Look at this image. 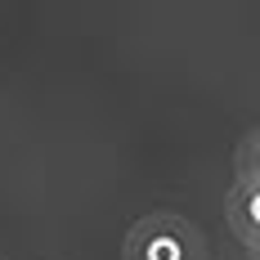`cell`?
I'll list each match as a JSON object with an SVG mask.
<instances>
[{
  "mask_svg": "<svg viewBox=\"0 0 260 260\" xmlns=\"http://www.w3.org/2000/svg\"><path fill=\"white\" fill-rule=\"evenodd\" d=\"M234 180L260 184V126L238 144V153H234Z\"/></svg>",
  "mask_w": 260,
  "mask_h": 260,
  "instance_id": "3957f363",
  "label": "cell"
},
{
  "mask_svg": "<svg viewBox=\"0 0 260 260\" xmlns=\"http://www.w3.org/2000/svg\"><path fill=\"white\" fill-rule=\"evenodd\" d=\"M247 260H260V238H251V242H247Z\"/></svg>",
  "mask_w": 260,
  "mask_h": 260,
  "instance_id": "277c9868",
  "label": "cell"
},
{
  "mask_svg": "<svg viewBox=\"0 0 260 260\" xmlns=\"http://www.w3.org/2000/svg\"><path fill=\"white\" fill-rule=\"evenodd\" d=\"M224 220L238 234V242L247 247L251 238H260V184H242L234 180L229 198H224Z\"/></svg>",
  "mask_w": 260,
  "mask_h": 260,
  "instance_id": "7a4b0ae2",
  "label": "cell"
},
{
  "mask_svg": "<svg viewBox=\"0 0 260 260\" xmlns=\"http://www.w3.org/2000/svg\"><path fill=\"white\" fill-rule=\"evenodd\" d=\"M121 260H207V238L180 211H148L126 229Z\"/></svg>",
  "mask_w": 260,
  "mask_h": 260,
  "instance_id": "6da1fadb",
  "label": "cell"
}]
</instances>
